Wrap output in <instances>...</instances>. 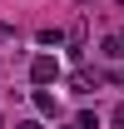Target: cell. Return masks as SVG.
<instances>
[{"mask_svg":"<svg viewBox=\"0 0 124 129\" xmlns=\"http://www.w3.org/2000/svg\"><path fill=\"white\" fill-rule=\"evenodd\" d=\"M55 75H60V60H55V55H35V64H30V80H35V84H50Z\"/></svg>","mask_w":124,"mask_h":129,"instance_id":"obj_1","label":"cell"},{"mask_svg":"<svg viewBox=\"0 0 124 129\" xmlns=\"http://www.w3.org/2000/svg\"><path fill=\"white\" fill-rule=\"evenodd\" d=\"M35 109H40V114H55V94H45V89H40V94H35Z\"/></svg>","mask_w":124,"mask_h":129,"instance_id":"obj_2","label":"cell"},{"mask_svg":"<svg viewBox=\"0 0 124 129\" xmlns=\"http://www.w3.org/2000/svg\"><path fill=\"white\" fill-rule=\"evenodd\" d=\"M79 129H99V114H89V109H84V114H79Z\"/></svg>","mask_w":124,"mask_h":129,"instance_id":"obj_3","label":"cell"},{"mask_svg":"<svg viewBox=\"0 0 124 129\" xmlns=\"http://www.w3.org/2000/svg\"><path fill=\"white\" fill-rule=\"evenodd\" d=\"M70 129H79V124H70Z\"/></svg>","mask_w":124,"mask_h":129,"instance_id":"obj_4","label":"cell"},{"mask_svg":"<svg viewBox=\"0 0 124 129\" xmlns=\"http://www.w3.org/2000/svg\"><path fill=\"white\" fill-rule=\"evenodd\" d=\"M0 129H5V124H0Z\"/></svg>","mask_w":124,"mask_h":129,"instance_id":"obj_5","label":"cell"}]
</instances>
